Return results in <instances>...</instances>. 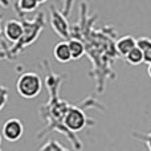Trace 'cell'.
I'll return each instance as SVG.
<instances>
[{
    "label": "cell",
    "mask_w": 151,
    "mask_h": 151,
    "mask_svg": "<svg viewBox=\"0 0 151 151\" xmlns=\"http://www.w3.org/2000/svg\"><path fill=\"white\" fill-rule=\"evenodd\" d=\"M98 13H90L88 1L78 7V21L72 25V39H78L85 47V53L91 63L88 77L96 82V93L102 94L109 81L118 77L114 64L121 56L117 50V29L114 25L97 28Z\"/></svg>",
    "instance_id": "obj_1"
},
{
    "label": "cell",
    "mask_w": 151,
    "mask_h": 151,
    "mask_svg": "<svg viewBox=\"0 0 151 151\" xmlns=\"http://www.w3.org/2000/svg\"><path fill=\"white\" fill-rule=\"evenodd\" d=\"M41 66L45 70V85L48 89V101L39 107V117L42 122V127L37 131V139L44 138L49 133L57 131L66 137L74 151H82L83 143L78 135L70 131L65 126V117L68 111L77 102L63 99L60 96V89L63 86L66 74H58L52 70L48 60H42Z\"/></svg>",
    "instance_id": "obj_2"
},
{
    "label": "cell",
    "mask_w": 151,
    "mask_h": 151,
    "mask_svg": "<svg viewBox=\"0 0 151 151\" xmlns=\"http://www.w3.org/2000/svg\"><path fill=\"white\" fill-rule=\"evenodd\" d=\"M20 21L23 23L24 27V33L21 36V39L12 45H8L7 40L4 37L0 41V57L3 60H15V58H17L29 45H32L39 39L41 32L47 27V17H45V13L42 11L37 12L32 20H28L24 16V17H20Z\"/></svg>",
    "instance_id": "obj_3"
},
{
    "label": "cell",
    "mask_w": 151,
    "mask_h": 151,
    "mask_svg": "<svg viewBox=\"0 0 151 151\" xmlns=\"http://www.w3.org/2000/svg\"><path fill=\"white\" fill-rule=\"evenodd\" d=\"M42 80L35 72H23L16 80V90L23 98L31 99L41 93Z\"/></svg>",
    "instance_id": "obj_4"
},
{
    "label": "cell",
    "mask_w": 151,
    "mask_h": 151,
    "mask_svg": "<svg viewBox=\"0 0 151 151\" xmlns=\"http://www.w3.org/2000/svg\"><path fill=\"white\" fill-rule=\"evenodd\" d=\"M49 13H50V27H52V29L63 40L69 41L72 39V25H69L64 12L58 11L56 8V5H50Z\"/></svg>",
    "instance_id": "obj_5"
},
{
    "label": "cell",
    "mask_w": 151,
    "mask_h": 151,
    "mask_svg": "<svg viewBox=\"0 0 151 151\" xmlns=\"http://www.w3.org/2000/svg\"><path fill=\"white\" fill-rule=\"evenodd\" d=\"M3 138L8 142H17L24 134V125L17 118H9L3 123Z\"/></svg>",
    "instance_id": "obj_6"
},
{
    "label": "cell",
    "mask_w": 151,
    "mask_h": 151,
    "mask_svg": "<svg viewBox=\"0 0 151 151\" xmlns=\"http://www.w3.org/2000/svg\"><path fill=\"white\" fill-rule=\"evenodd\" d=\"M3 37L12 44L17 42L24 33V27L20 20H7L3 25Z\"/></svg>",
    "instance_id": "obj_7"
},
{
    "label": "cell",
    "mask_w": 151,
    "mask_h": 151,
    "mask_svg": "<svg viewBox=\"0 0 151 151\" xmlns=\"http://www.w3.org/2000/svg\"><path fill=\"white\" fill-rule=\"evenodd\" d=\"M53 57L56 61L61 64H66L69 63L72 58V52H70V47H69V41H63L57 42V44L53 47Z\"/></svg>",
    "instance_id": "obj_8"
},
{
    "label": "cell",
    "mask_w": 151,
    "mask_h": 151,
    "mask_svg": "<svg viewBox=\"0 0 151 151\" xmlns=\"http://www.w3.org/2000/svg\"><path fill=\"white\" fill-rule=\"evenodd\" d=\"M135 47H137V39L130 36V35L122 36L117 40V50L122 58H125Z\"/></svg>",
    "instance_id": "obj_9"
},
{
    "label": "cell",
    "mask_w": 151,
    "mask_h": 151,
    "mask_svg": "<svg viewBox=\"0 0 151 151\" xmlns=\"http://www.w3.org/2000/svg\"><path fill=\"white\" fill-rule=\"evenodd\" d=\"M37 7H39V1L37 0H16L15 4H13V9L17 13L19 19L24 17L25 13L33 12Z\"/></svg>",
    "instance_id": "obj_10"
},
{
    "label": "cell",
    "mask_w": 151,
    "mask_h": 151,
    "mask_svg": "<svg viewBox=\"0 0 151 151\" xmlns=\"http://www.w3.org/2000/svg\"><path fill=\"white\" fill-rule=\"evenodd\" d=\"M137 45L143 52L145 63H147L150 65L151 64V39L150 37H138L137 39Z\"/></svg>",
    "instance_id": "obj_11"
},
{
    "label": "cell",
    "mask_w": 151,
    "mask_h": 151,
    "mask_svg": "<svg viewBox=\"0 0 151 151\" xmlns=\"http://www.w3.org/2000/svg\"><path fill=\"white\" fill-rule=\"evenodd\" d=\"M69 47H70V52H72V58L73 60H80L85 53V47H83L82 41L78 39H70L69 40Z\"/></svg>",
    "instance_id": "obj_12"
},
{
    "label": "cell",
    "mask_w": 151,
    "mask_h": 151,
    "mask_svg": "<svg viewBox=\"0 0 151 151\" xmlns=\"http://www.w3.org/2000/svg\"><path fill=\"white\" fill-rule=\"evenodd\" d=\"M126 63H129L130 65H141L142 63H145V57H143V52L141 48H138L137 45L130 53L125 57Z\"/></svg>",
    "instance_id": "obj_13"
},
{
    "label": "cell",
    "mask_w": 151,
    "mask_h": 151,
    "mask_svg": "<svg viewBox=\"0 0 151 151\" xmlns=\"http://www.w3.org/2000/svg\"><path fill=\"white\" fill-rule=\"evenodd\" d=\"M131 137H133L135 141L142 142L145 145L149 151H151V131L150 133H138V131H133L131 133Z\"/></svg>",
    "instance_id": "obj_14"
},
{
    "label": "cell",
    "mask_w": 151,
    "mask_h": 151,
    "mask_svg": "<svg viewBox=\"0 0 151 151\" xmlns=\"http://www.w3.org/2000/svg\"><path fill=\"white\" fill-rule=\"evenodd\" d=\"M40 151H69V150L66 149V147H64L58 141L52 138V139H49L47 143L42 145Z\"/></svg>",
    "instance_id": "obj_15"
},
{
    "label": "cell",
    "mask_w": 151,
    "mask_h": 151,
    "mask_svg": "<svg viewBox=\"0 0 151 151\" xmlns=\"http://www.w3.org/2000/svg\"><path fill=\"white\" fill-rule=\"evenodd\" d=\"M0 90H1V102H0V109H4L5 107V104H7V101H8V89L5 88V86H1L0 88Z\"/></svg>",
    "instance_id": "obj_16"
},
{
    "label": "cell",
    "mask_w": 151,
    "mask_h": 151,
    "mask_svg": "<svg viewBox=\"0 0 151 151\" xmlns=\"http://www.w3.org/2000/svg\"><path fill=\"white\" fill-rule=\"evenodd\" d=\"M73 5H74V0H65V3H64V8H63V12H64V15H65L66 17L70 15Z\"/></svg>",
    "instance_id": "obj_17"
},
{
    "label": "cell",
    "mask_w": 151,
    "mask_h": 151,
    "mask_svg": "<svg viewBox=\"0 0 151 151\" xmlns=\"http://www.w3.org/2000/svg\"><path fill=\"white\" fill-rule=\"evenodd\" d=\"M147 74H149V77L151 78V64L147 66Z\"/></svg>",
    "instance_id": "obj_18"
},
{
    "label": "cell",
    "mask_w": 151,
    "mask_h": 151,
    "mask_svg": "<svg viewBox=\"0 0 151 151\" xmlns=\"http://www.w3.org/2000/svg\"><path fill=\"white\" fill-rule=\"evenodd\" d=\"M37 1H39V4H42V3H45L47 0H37Z\"/></svg>",
    "instance_id": "obj_19"
},
{
    "label": "cell",
    "mask_w": 151,
    "mask_h": 151,
    "mask_svg": "<svg viewBox=\"0 0 151 151\" xmlns=\"http://www.w3.org/2000/svg\"><path fill=\"white\" fill-rule=\"evenodd\" d=\"M110 151H115V150H110Z\"/></svg>",
    "instance_id": "obj_20"
}]
</instances>
